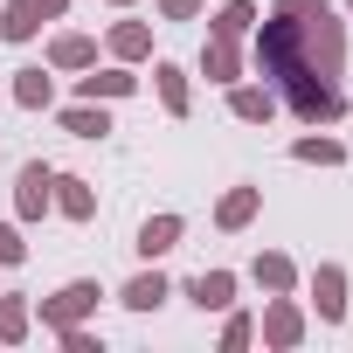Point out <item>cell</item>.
<instances>
[{"label": "cell", "instance_id": "16", "mask_svg": "<svg viewBox=\"0 0 353 353\" xmlns=\"http://www.w3.org/2000/svg\"><path fill=\"white\" fill-rule=\"evenodd\" d=\"M250 215H256V188H236V194H222V208H215L222 229H243Z\"/></svg>", "mask_w": 353, "mask_h": 353}, {"label": "cell", "instance_id": "1", "mask_svg": "<svg viewBox=\"0 0 353 353\" xmlns=\"http://www.w3.org/2000/svg\"><path fill=\"white\" fill-rule=\"evenodd\" d=\"M256 63H263V77L284 83V104H291L305 125H332V118L346 111L339 90H332V77H339V63H346V28H339L325 8H319V14H277V21H263Z\"/></svg>", "mask_w": 353, "mask_h": 353}, {"label": "cell", "instance_id": "28", "mask_svg": "<svg viewBox=\"0 0 353 353\" xmlns=\"http://www.w3.org/2000/svg\"><path fill=\"white\" fill-rule=\"evenodd\" d=\"M325 0H277V14H319Z\"/></svg>", "mask_w": 353, "mask_h": 353}, {"label": "cell", "instance_id": "9", "mask_svg": "<svg viewBox=\"0 0 353 353\" xmlns=\"http://www.w3.org/2000/svg\"><path fill=\"white\" fill-rule=\"evenodd\" d=\"M173 243H181V215H152L145 229H139V256L152 263V256H166Z\"/></svg>", "mask_w": 353, "mask_h": 353}, {"label": "cell", "instance_id": "26", "mask_svg": "<svg viewBox=\"0 0 353 353\" xmlns=\"http://www.w3.org/2000/svg\"><path fill=\"white\" fill-rule=\"evenodd\" d=\"M250 332H256V325H250V319H229V332H222V346H229V353H236V346H250Z\"/></svg>", "mask_w": 353, "mask_h": 353}, {"label": "cell", "instance_id": "8", "mask_svg": "<svg viewBox=\"0 0 353 353\" xmlns=\"http://www.w3.org/2000/svg\"><path fill=\"white\" fill-rule=\"evenodd\" d=\"M194 305H201V312H229V305H236V277H229V270H201V277H194Z\"/></svg>", "mask_w": 353, "mask_h": 353}, {"label": "cell", "instance_id": "4", "mask_svg": "<svg viewBox=\"0 0 353 353\" xmlns=\"http://www.w3.org/2000/svg\"><path fill=\"white\" fill-rule=\"evenodd\" d=\"M312 291H319V319H346V270L339 263H319Z\"/></svg>", "mask_w": 353, "mask_h": 353}, {"label": "cell", "instance_id": "6", "mask_svg": "<svg viewBox=\"0 0 353 353\" xmlns=\"http://www.w3.org/2000/svg\"><path fill=\"white\" fill-rule=\"evenodd\" d=\"M42 21H49L42 0H14V8L0 14V35H8V42H28V35H42Z\"/></svg>", "mask_w": 353, "mask_h": 353}, {"label": "cell", "instance_id": "21", "mask_svg": "<svg viewBox=\"0 0 353 353\" xmlns=\"http://www.w3.org/2000/svg\"><path fill=\"white\" fill-rule=\"evenodd\" d=\"M250 21H256V8H250V0H229V8L215 14V35H229V42H236V35H250Z\"/></svg>", "mask_w": 353, "mask_h": 353}, {"label": "cell", "instance_id": "3", "mask_svg": "<svg viewBox=\"0 0 353 353\" xmlns=\"http://www.w3.org/2000/svg\"><path fill=\"white\" fill-rule=\"evenodd\" d=\"M49 201H56L63 215H77V222H90V215H97V194L77 181V173H56V181H49Z\"/></svg>", "mask_w": 353, "mask_h": 353}, {"label": "cell", "instance_id": "15", "mask_svg": "<svg viewBox=\"0 0 353 353\" xmlns=\"http://www.w3.org/2000/svg\"><path fill=\"white\" fill-rule=\"evenodd\" d=\"M63 132H77V139H104L111 118H104L97 104H77V111H63Z\"/></svg>", "mask_w": 353, "mask_h": 353}, {"label": "cell", "instance_id": "7", "mask_svg": "<svg viewBox=\"0 0 353 353\" xmlns=\"http://www.w3.org/2000/svg\"><path fill=\"white\" fill-rule=\"evenodd\" d=\"M201 70H208V83H236V70H243L236 42H229V35H208V49H201Z\"/></svg>", "mask_w": 353, "mask_h": 353}, {"label": "cell", "instance_id": "10", "mask_svg": "<svg viewBox=\"0 0 353 353\" xmlns=\"http://www.w3.org/2000/svg\"><path fill=\"white\" fill-rule=\"evenodd\" d=\"M49 63H56V70H90V63H97V42H90V35H56V42H49Z\"/></svg>", "mask_w": 353, "mask_h": 353}, {"label": "cell", "instance_id": "12", "mask_svg": "<svg viewBox=\"0 0 353 353\" xmlns=\"http://www.w3.org/2000/svg\"><path fill=\"white\" fill-rule=\"evenodd\" d=\"M152 83H159V104H166L173 118L188 111V70H173V63H159V70H152Z\"/></svg>", "mask_w": 353, "mask_h": 353}, {"label": "cell", "instance_id": "27", "mask_svg": "<svg viewBox=\"0 0 353 353\" xmlns=\"http://www.w3.org/2000/svg\"><path fill=\"white\" fill-rule=\"evenodd\" d=\"M63 346H70V353H97V339H90L83 325H63Z\"/></svg>", "mask_w": 353, "mask_h": 353}, {"label": "cell", "instance_id": "29", "mask_svg": "<svg viewBox=\"0 0 353 353\" xmlns=\"http://www.w3.org/2000/svg\"><path fill=\"white\" fill-rule=\"evenodd\" d=\"M111 8H125V0H111Z\"/></svg>", "mask_w": 353, "mask_h": 353}, {"label": "cell", "instance_id": "17", "mask_svg": "<svg viewBox=\"0 0 353 353\" xmlns=\"http://www.w3.org/2000/svg\"><path fill=\"white\" fill-rule=\"evenodd\" d=\"M256 284H263V291H291V284H298L291 256H277V250H270V256H256Z\"/></svg>", "mask_w": 353, "mask_h": 353}, {"label": "cell", "instance_id": "13", "mask_svg": "<svg viewBox=\"0 0 353 353\" xmlns=\"http://www.w3.org/2000/svg\"><path fill=\"white\" fill-rule=\"evenodd\" d=\"M49 181H56L49 166H28V173H21V215H28V222L49 208Z\"/></svg>", "mask_w": 353, "mask_h": 353}, {"label": "cell", "instance_id": "2", "mask_svg": "<svg viewBox=\"0 0 353 353\" xmlns=\"http://www.w3.org/2000/svg\"><path fill=\"white\" fill-rule=\"evenodd\" d=\"M97 298H104V291H97L90 277H77V284H63L56 298H42V325H56V332H63V325H83V319L97 312Z\"/></svg>", "mask_w": 353, "mask_h": 353}, {"label": "cell", "instance_id": "18", "mask_svg": "<svg viewBox=\"0 0 353 353\" xmlns=\"http://www.w3.org/2000/svg\"><path fill=\"white\" fill-rule=\"evenodd\" d=\"M159 298H166V277H159V270H145V277L125 284V305H132V312H152Z\"/></svg>", "mask_w": 353, "mask_h": 353}, {"label": "cell", "instance_id": "20", "mask_svg": "<svg viewBox=\"0 0 353 353\" xmlns=\"http://www.w3.org/2000/svg\"><path fill=\"white\" fill-rule=\"evenodd\" d=\"M229 104H236V118H250V125H263V118L277 111V97H270V90H250V83H243Z\"/></svg>", "mask_w": 353, "mask_h": 353}, {"label": "cell", "instance_id": "22", "mask_svg": "<svg viewBox=\"0 0 353 353\" xmlns=\"http://www.w3.org/2000/svg\"><path fill=\"white\" fill-rule=\"evenodd\" d=\"M291 152H298V159H312V166H339V159H346V145H339V139H298Z\"/></svg>", "mask_w": 353, "mask_h": 353}, {"label": "cell", "instance_id": "23", "mask_svg": "<svg viewBox=\"0 0 353 353\" xmlns=\"http://www.w3.org/2000/svg\"><path fill=\"white\" fill-rule=\"evenodd\" d=\"M0 339H8V346L28 339V305L21 298H0Z\"/></svg>", "mask_w": 353, "mask_h": 353}, {"label": "cell", "instance_id": "14", "mask_svg": "<svg viewBox=\"0 0 353 353\" xmlns=\"http://www.w3.org/2000/svg\"><path fill=\"white\" fill-rule=\"evenodd\" d=\"M125 90H132V70H90V77H83V97H90V104H97V97H125Z\"/></svg>", "mask_w": 353, "mask_h": 353}, {"label": "cell", "instance_id": "25", "mask_svg": "<svg viewBox=\"0 0 353 353\" xmlns=\"http://www.w3.org/2000/svg\"><path fill=\"white\" fill-rule=\"evenodd\" d=\"M159 14H166V21H194L201 0H159Z\"/></svg>", "mask_w": 353, "mask_h": 353}, {"label": "cell", "instance_id": "19", "mask_svg": "<svg viewBox=\"0 0 353 353\" xmlns=\"http://www.w3.org/2000/svg\"><path fill=\"white\" fill-rule=\"evenodd\" d=\"M49 97H56V90H49V77H42V70H21V77H14V104H28V111H42Z\"/></svg>", "mask_w": 353, "mask_h": 353}, {"label": "cell", "instance_id": "5", "mask_svg": "<svg viewBox=\"0 0 353 353\" xmlns=\"http://www.w3.org/2000/svg\"><path fill=\"white\" fill-rule=\"evenodd\" d=\"M263 339H270V346H298V339H305V319H298L291 298H277V305L263 312Z\"/></svg>", "mask_w": 353, "mask_h": 353}, {"label": "cell", "instance_id": "11", "mask_svg": "<svg viewBox=\"0 0 353 353\" xmlns=\"http://www.w3.org/2000/svg\"><path fill=\"white\" fill-rule=\"evenodd\" d=\"M145 49H152V28H145V21H118V28H111V56H125V63H139Z\"/></svg>", "mask_w": 353, "mask_h": 353}, {"label": "cell", "instance_id": "24", "mask_svg": "<svg viewBox=\"0 0 353 353\" xmlns=\"http://www.w3.org/2000/svg\"><path fill=\"white\" fill-rule=\"evenodd\" d=\"M21 256H28V243H21L8 222H0V263H21Z\"/></svg>", "mask_w": 353, "mask_h": 353}]
</instances>
